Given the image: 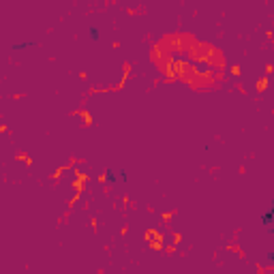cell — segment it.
<instances>
[{
    "label": "cell",
    "instance_id": "obj_1",
    "mask_svg": "<svg viewBox=\"0 0 274 274\" xmlns=\"http://www.w3.org/2000/svg\"><path fill=\"white\" fill-rule=\"evenodd\" d=\"M90 37L94 39V41L99 39V30H96V28H90Z\"/></svg>",
    "mask_w": 274,
    "mask_h": 274
}]
</instances>
